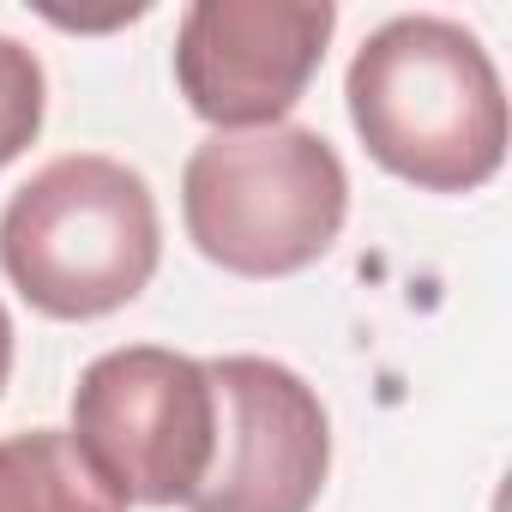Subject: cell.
I'll list each match as a JSON object with an SVG mask.
<instances>
[{"label":"cell","instance_id":"8992f818","mask_svg":"<svg viewBox=\"0 0 512 512\" xmlns=\"http://www.w3.org/2000/svg\"><path fill=\"white\" fill-rule=\"evenodd\" d=\"M217 440L187 512H314L332 470L320 392L272 356H217Z\"/></svg>","mask_w":512,"mask_h":512},{"label":"cell","instance_id":"6da1fadb","mask_svg":"<svg viewBox=\"0 0 512 512\" xmlns=\"http://www.w3.org/2000/svg\"><path fill=\"white\" fill-rule=\"evenodd\" d=\"M350 121L380 169L422 193H470L506 163V91L488 49L434 13L380 25L344 79Z\"/></svg>","mask_w":512,"mask_h":512},{"label":"cell","instance_id":"5b68a950","mask_svg":"<svg viewBox=\"0 0 512 512\" xmlns=\"http://www.w3.org/2000/svg\"><path fill=\"white\" fill-rule=\"evenodd\" d=\"M332 0H193L175 31V85L217 133L278 127L326 61Z\"/></svg>","mask_w":512,"mask_h":512},{"label":"cell","instance_id":"3957f363","mask_svg":"<svg viewBox=\"0 0 512 512\" xmlns=\"http://www.w3.org/2000/svg\"><path fill=\"white\" fill-rule=\"evenodd\" d=\"M193 247L235 278H296L326 260L350 217L344 157L296 121L211 133L181 169Z\"/></svg>","mask_w":512,"mask_h":512},{"label":"cell","instance_id":"9c48e42d","mask_svg":"<svg viewBox=\"0 0 512 512\" xmlns=\"http://www.w3.org/2000/svg\"><path fill=\"white\" fill-rule=\"evenodd\" d=\"M7 374H13V320L0 308V392H7Z\"/></svg>","mask_w":512,"mask_h":512},{"label":"cell","instance_id":"52a82bcc","mask_svg":"<svg viewBox=\"0 0 512 512\" xmlns=\"http://www.w3.org/2000/svg\"><path fill=\"white\" fill-rule=\"evenodd\" d=\"M0 512H127L67 428L0 440Z\"/></svg>","mask_w":512,"mask_h":512},{"label":"cell","instance_id":"7a4b0ae2","mask_svg":"<svg viewBox=\"0 0 512 512\" xmlns=\"http://www.w3.org/2000/svg\"><path fill=\"white\" fill-rule=\"evenodd\" d=\"M163 260L157 193L139 169L73 151L43 163L0 211V272L49 320L127 308Z\"/></svg>","mask_w":512,"mask_h":512},{"label":"cell","instance_id":"ba28073f","mask_svg":"<svg viewBox=\"0 0 512 512\" xmlns=\"http://www.w3.org/2000/svg\"><path fill=\"white\" fill-rule=\"evenodd\" d=\"M43 109H49L43 61H37L19 37H0V169L37 145Z\"/></svg>","mask_w":512,"mask_h":512},{"label":"cell","instance_id":"277c9868","mask_svg":"<svg viewBox=\"0 0 512 512\" xmlns=\"http://www.w3.org/2000/svg\"><path fill=\"white\" fill-rule=\"evenodd\" d=\"M67 434L127 506H187L217 440L211 368L163 344L109 350L79 374Z\"/></svg>","mask_w":512,"mask_h":512}]
</instances>
